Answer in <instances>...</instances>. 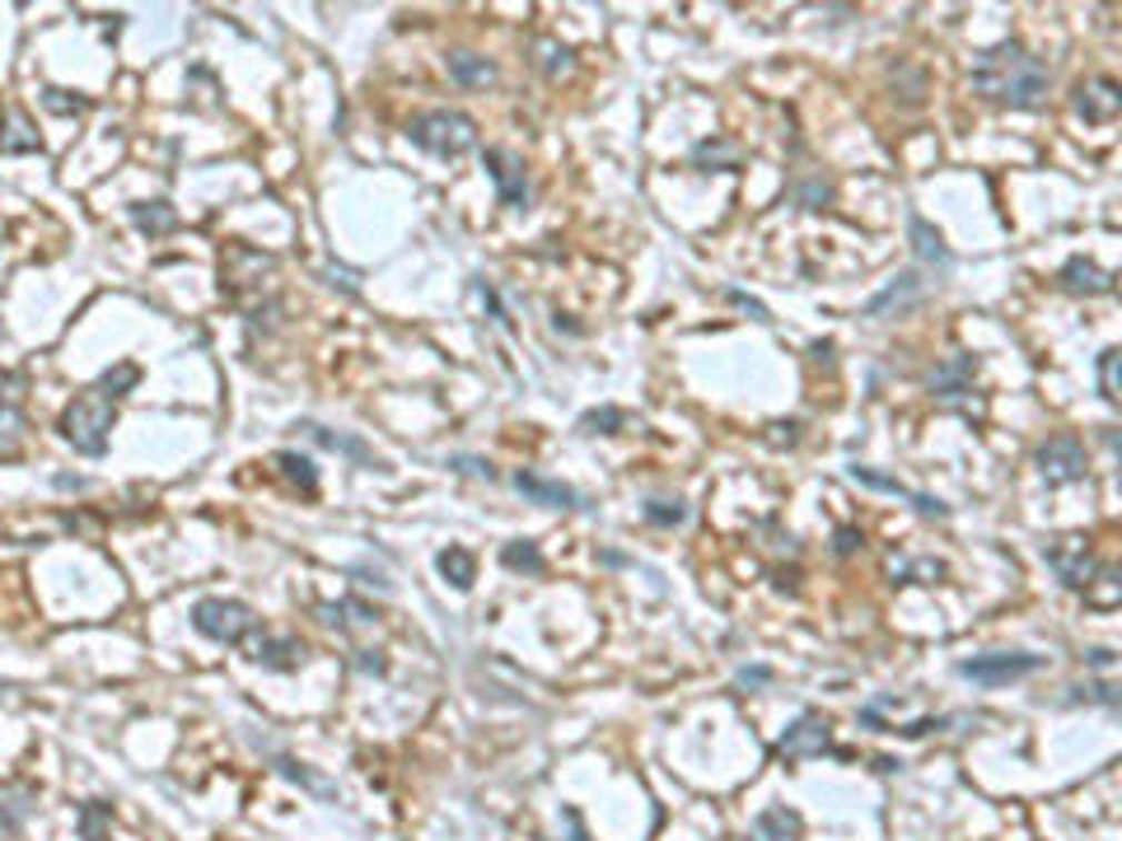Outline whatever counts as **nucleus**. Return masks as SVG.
Instances as JSON below:
<instances>
[{
    "label": "nucleus",
    "instance_id": "nucleus-51",
    "mask_svg": "<svg viewBox=\"0 0 1122 841\" xmlns=\"http://www.w3.org/2000/svg\"><path fill=\"white\" fill-rule=\"evenodd\" d=\"M0 692H6V683H0Z\"/></svg>",
    "mask_w": 1122,
    "mask_h": 841
},
{
    "label": "nucleus",
    "instance_id": "nucleus-12",
    "mask_svg": "<svg viewBox=\"0 0 1122 841\" xmlns=\"http://www.w3.org/2000/svg\"><path fill=\"white\" fill-rule=\"evenodd\" d=\"M514 491H520L524 500H533V505H548V510H580L575 487L557 482V477H543V472H529V468L514 472Z\"/></svg>",
    "mask_w": 1122,
    "mask_h": 841
},
{
    "label": "nucleus",
    "instance_id": "nucleus-3",
    "mask_svg": "<svg viewBox=\"0 0 1122 841\" xmlns=\"http://www.w3.org/2000/svg\"><path fill=\"white\" fill-rule=\"evenodd\" d=\"M408 136H412V146H421L425 154L459 159V154H468L478 146V122L459 108H431V112H421V118L408 122Z\"/></svg>",
    "mask_w": 1122,
    "mask_h": 841
},
{
    "label": "nucleus",
    "instance_id": "nucleus-16",
    "mask_svg": "<svg viewBox=\"0 0 1122 841\" xmlns=\"http://www.w3.org/2000/svg\"><path fill=\"white\" fill-rule=\"evenodd\" d=\"M908 234H912V248H916V258H922V262H931V267H940V271L954 267V253L945 248V239H940V230H935L931 220L912 216V220H908Z\"/></svg>",
    "mask_w": 1122,
    "mask_h": 841
},
{
    "label": "nucleus",
    "instance_id": "nucleus-18",
    "mask_svg": "<svg viewBox=\"0 0 1122 841\" xmlns=\"http://www.w3.org/2000/svg\"><path fill=\"white\" fill-rule=\"evenodd\" d=\"M749 841H800V813L795 809H762L749 828Z\"/></svg>",
    "mask_w": 1122,
    "mask_h": 841
},
{
    "label": "nucleus",
    "instance_id": "nucleus-4",
    "mask_svg": "<svg viewBox=\"0 0 1122 841\" xmlns=\"http://www.w3.org/2000/svg\"><path fill=\"white\" fill-rule=\"evenodd\" d=\"M192 627L216 645H239L243 635L258 627V618H253V608L239 603V599H197L192 603Z\"/></svg>",
    "mask_w": 1122,
    "mask_h": 841
},
{
    "label": "nucleus",
    "instance_id": "nucleus-36",
    "mask_svg": "<svg viewBox=\"0 0 1122 841\" xmlns=\"http://www.w3.org/2000/svg\"><path fill=\"white\" fill-rule=\"evenodd\" d=\"M912 575L940 580V575H945V565H940V561H912V565H893V580H898V584H908Z\"/></svg>",
    "mask_w": 1122,
    "mask_h": 841
},
{
    "label": "nucleus",
    "instance_id": "nucleus-19",
    "mask_svg": "<svg viewBox=\"0 0 1122 841\" xmlns=\"http://www.w3.org/2000/svg\"><path fill=\"white\" fill-rule=\"evenodd\" d=\"M33 809V790L24 785H0V841H14L24 832V818Z\"/></svg>",
    "mask_w": 1122,
    "mask_h": 841
},
{
    "label": "nucleus",
    "instance_id": "nucleus-10",
    "mask_svg": "<svg viewBox=\"0 0 1122 841\" xmlns=\"http://www.w3.org/2000/svg\"><path fill=\"white\" fill-rule=\"evenodd\" d=\"M851 482H861V487H870V491H884V495H898V500H912V510L926 514V519H950V505H945V500L912 491V487H903L898 477H889V472H880V468L851 463Z\"/></svg>",
    "mask_w": 1122,
    "mask_h": 841
},
{
    "label": "nucleus",
    "instance_id": "nucleus-6",
    "mask_svg": "<svg viewBox=\"0 0 1122 841\" xmlns=\"http://www.w3.org/2000/svg\"><path fill=\"white\" fill-rule=\"evenodd\" d=\"M1039 669H1043L1039 654H973V659H963V664H959V673L973 678V683H982V688L1015 683V678H1029V673H1039Z\"/></svg>",
    "mask_w": 1122,
    "mask_h": 841
},
{
    "label": "nucleus",
    "instance_id": "nucleus-32",
    "mask_svg": "<svg viewBox=\"0 0 1122 841\" xmlns=\"http://www.w3.org/2000/svg\"><path fill=\"white\" fill-rule=\"evenodd\" d=\"M1118 360H1122V351H1118V347L1099 351V393H1104V402H1118V398H1122V383H1118Z\"/></svg>",
    "mask_w": 1122,
    "mask_h": 841
},
{
    "label": "nucleus",
    "instance_id": "nucleus-25",
    "mask_svg": "<svg viewBox=\"0 0 1122 841\" xmlns=\"http://www.w3.org/2000/svg\"><path fill=\"white\" fill-rule=\"evenodd\" d=\"M319 618L328 627H337V631H347V627H374L379 612L370 603H361V599H337V603H319Z\"/></svg>",
    "mask_w": 1122,
    "mask_h": 841
},
{
    "label": "nucleus",
    "instance_id": "nucleus-46",
    "mask_svg": "<svg viewBox=\"0 0 1122 841\" xmlns=\"http://www.w3.org/2000/svg\"><path fill=\"white\" fill-rule=\"evenodd\" d=\"M768 669H744V673H739V683H744V688H762V683H768Z\"/></svg>",
    "mask_w": 1122,
    "mask_h": 841
},
{
    "label": "nucleus",
    "instance_id": "nucleus-42",
    "mask_svg": "<svg viewBox=\"0 0 1122 841\" xmlns=\"http://www.w3.org/2000/svg\"><path fill=\"white\" fill-rule=\"evenodd\" d=\"M768 440H772V444H795V440H800V425H795V421H777Z\"/></svg>",
    "mask_w": 1122,
    "mask_h": 841
},
{
    "label": "nucleus",
    "instance_id": "nucleus-8",
    "mask_svg": "<svg viewBox=\"0 0 1122 841\" xmlns=\"http://www.w3.org/2000/svg\"><path fill=\"white\" fill-rule=\"evenodd\" d=\"M828 748H833V724H828V715L804 711V715L791 724V730L781 734L777 753H781L785 762H800V758H823Z\"/></svg>",
    "mask_w": 1122,
    "mask_h": 841
},
{
    "label": "nucleus",
    "instance_id": "nucleus-24",
    "mask_svg": "<svg viewBox=\"0 0 1122 841\" xmlns=\"http://www.w3.org/2000/svg\"><path fill=\"white\" fill-rule=\"evenodd\" d=\"M435 565H440V575L459 589V594H468V589H473V580H478V557L468 552V548H444V552L435 557Z\"/></svg>",
    "mask_w": 1122,
    "mask_h": 841
},
{
    "label": "nucleus",
    "instance_id": "nucleus-7",
    "mask_svg": "<svg viewBox=\"0 0 1122 841\" xmlns=\"http://www.w3.org/2000/svg\"><path fill=\"white\" fill-rule=\"evenodd\" d=\"M482 164H487V173H491V183H497L501 207L524 211V207H529V173H524V159L514 154V150L491 146V150H482Z\"/></svg>",
    "mask_w": 1122,
    "mask_h": 841
},
{
    "label": "nucleus",
    "instance_id": "nucleus-13",
    "mask_svg": "<svg viewBox=\"0 0 1122 841\" xmlns=\"http://www.w3.org/2000/svg\"><path fill=\"white\" fill-rule=\"evenodd\" d=\"M922 290H926V281L916 277V271H903V277H898V281H893L884 294H874V300H870L861 313H865V318H889L893 309L903 313V309H912L916 300H922Z\"/></svg>",
    "mask_w": 1122,
    "mask_h": 841
},
{
    "label": "nucleus",
    "instance_id": "nucleus-50",
    "mask_svg": "<svg viewBox=\"0 0 1122 841\" xmlns=\"http://www.w3.org/2000/svg\"><path fill=\"white\" fill-rule=\"evenodd\" d=\"M6 383H10V374H6V370H0V398H6Z\"/></svg>",
    "mask_w": 1122,
    "mask_h": 841
},
{
    "label": "nucleus",
    "instance_id": "nucleus-14",
    "mask_svg": "<svg viewBox=\"0 0 1122 841\" xmlns=\"http://www.w3.org/2000/svg\"><path fill=\"white\" fill-rule=\"evenodd\" d=\"M253 659H258L262 669L290 673V669L304 664V641H300V635H262L258 650H253Z\"/></svg>",
    "mask_w": 1122,
    "mask_h": 841
},
{
    "label": "nucleus",
    "instance_id": "nucleus-20",
    "mask_svg": "<svg viewBox=\"0 0 1122 841\" xmlns=\"http://www.w3.org/2000/svg\"><path fill=\"white\" fill-rule=\"evenodd\" d=\"M33 150H42V141L24 112H0V154H33Z\"/></svg>",
    "mask_w": 1122,
    "mask_h": 841
},
{
    "label": "nucleus",
    "instance_id": "nucleus-31",
    "mask_svg": "<svg viewBox=\"0 0 1122 841\" xmlns=\"http://www.w3.org/2000/svg\"><path fill=\"white\" fill-rule=\"evenodd\" d=\"M622 425H627V412H618V407H599V412L580 417V430H585V435H618Z\"/></svg>",
    "mask_w": 1122,
    "mask_h": 841
},
{
    "label": "nucleus",
    "instance_id": "nucleus-44",
    "mask_svg": "<svg viewBox=\"0 0 1122 841\" xmlns=\"http://www.w3.org/2000/svg\"><path fill=\"white\" fill-rule=\"evenodd\" d=\"M561 823L571 828V837H567V841H590V837H585V823H580V813H575V809H561Z\"/></svg>",
    "mask_w": 1122,
    "mask_h": 841
},
{
    "label": "nucleus",
    "instance_id": "nucleus-38",
    "mask_svg": "<svg viewBox=\"0 0 1122 841\" xmlns=\"http://www.w3.org/2000/svg\"><path fill=\"white\" fill-rule=\"evenodd\" d=\"M861 542H865V533H861L856 524H842V529L833 533V552H838V557H851V552H861Z\"/></svg>",
    "mask_w": 1122,
    "mask_h": 841
},
{
    "label": "nucleus",
    "instance_id": "nucleus-43",
    "mask_svg": "<svg viewBox=\"0 0 1122 841\" xmlns=\"http://www.w3.org/2000/svg\"><path fill=\"white\" fill-rule=\"evenodd\" d=\"M328 277H332V286H342L347 294L361 290V286H355V271H347V267H328Z\"/></svg>",
    "mask_w": 1122,
    "mask_h": 841
},
{
    "label": "nucleus",
    "instance_id": "nucleus-26",
    "mask_svg": "<svg viewBox=\"0 0 1122 841\" xmlns=\"http://www.w3.org/2000/svg\"><path fill=\"white\" fill-rule=\"evenodd\" d=\"M501 565H505V571H520V575H543V571H548V561H543V552H538V542H529V538L505 542V548H501Z\"/></svg>",
    "mask_w": 1122,
    "mask_h": 841
},
{
    "label": "nucleus",
    "instance_id": "nucleus-27",
    "mask_svg": "<svg viewBox=\"0 0 1122 841\" xmlns=\"http://www.w3.org/2000/svg\"><path fill=\"white\" fill-rule=\"evenodd\" d=\"M76 828H80V837L84 841H112V804L108 800H89V804H80V813H76Z\"/></svg>",
    "mask_w": 1122,
    "mask_h": 841
},
{
    "label": "nucleus",
    "instance_id": "nucleus-40",
    "mask_svg": "<svg viewBox=\"0 0 1122 841\" xmlns=\"http://www.w3.org/2000/svg\"><path fill=\"white\" fill-rule=\"evenodd\" d=\"M1099 580H1104V589H1094V594H1090V603H1099V608H1113V603H1118V575H1113V571H1104Z\"/></svg>",
    "mask_w": 1122,
    "mask_h": 841
},
{
    "label": "nucleus",
    "instance_id": "nucleus-11",
    "mask_svg": "<svg viewBox=\"0 0 1122 841\" xmlns=\"http://www.w3.org/2000/svg\"><path fill=\"white\" fill-rule=\"evenodd\" d=\"M1118 108H1122V84L1113 76H1090L1075 84V112H1081L1085 122L1104 127L1118 118Z\"/></svg>",
    "mask_w": 1122,
    "mask_h": 841
},
{
    "label": "nucleus",
    "instance_id": "nucleus-28",
    "mask_svg": "<svg viewBox=\"0 0 1122 841\" xmlns=\"http://www.w3.org/2000/svg\"><path fill=\"white\" fill-rule=\"evenodd\" d=\"M277 468H281L300 491H319V472H313V459H304V453L281 449V453H277Z\"/></svg>",
    "mask_w": 1122,
    "mask_h": 841
},
{
    "label": "nucleus",
    "instance_id": "nucleus-35",
    "mask_svg": "<svg viewBox=\"0 0 1122 841\" xmlns=\"http://www.w3.org/2000/svg\"><path fill=\"white\" fill-rule=\"evenodd\" d=\"M281 777H290V781H300L304 790H313V794H323V800H332V785L328 781H319V777H313V771H304L300 762H290V758H281Z\"/></svg>",
    "mask_w": 1122,
    "mask_h": 841
},
{
    "label": "nucleus",
    "instance_id": "nucleus-37",
    "mask_svg": "<svg viewBox=\"0 0 1122 841\" xmlns=\"http://www.w3.org/2000/svg\"><path fill=\"white\" fill-rule=\"evenodd\" d=\"M538 52H543V71L548 76H561V71H571V52L567 48H557V42H543V48H538Z\"/></svg>",
    "mask_w": 1122,
    "mask_h": 841
},
{
    "label": "nucleus",
    "instance_id": "nucleus-41",
    "mask_svg": "<svg viewBox=\"0 0 1122 841\" xmlns=\"http://www.w3.org/2000/svg\"><path fill=\"white\" fill-rule=\"evenodd\" d=\"M449 468H459V472H468V477H487V482L497 477V468L482 463V459H449Z\"/></svg>",
    "mask_w": 1122,
    "mask_h": 841
},
{
    "label": "nucleus",
    "instance_id": "nucleus-17",
    "mask_svg": "<svg viewBox=\"0 0 1122 841\" xmlns=\"http://www.w3.org/2000/svg\"><path fill=\"white\" fill-rule=\"evenodd\" d=\"M1062 286L1071 290V294H1109L1113 290V277L1099 262H1090V258H1071L1066 267H1062Z\"/></svg>",
    "mask_w": 1122,
    "mask_h": 841
},
{
    "label": "nucleus",
    "instance_id": "nucleus-48",
    "mask_svg": "<svg viewBox=\"0 0 1122 841\" xmlns=\"http://www.w3.org/2000/svg\"><path fill=\"white\" fill-rule=\"evenodd\" d=\"M1090 664H1094V669H1109V664H1113V654H1109V650H1094V654H1090Z\"/></svg>",
    "mask_w": 1122,
    "mask_h": 841
},
{
    "label": "nucleus",
    "instance_id": "nucleus-21",
    "mask_svg": "<svg viewBox=\"0 0 1122 841\" xmlns=\"http://www.w3.org/2000/svg\"><path fill=\"white\" fill-rule=\"evenodd\" d=\"M449 80L463 89H487V84H497V66L478 52H454L449 57Z\"/></svg>",
    "mask_w": 1122,
    "mask_h": 841
},
{
    "label": "nucleus",
    "instance_id": "nucleus-39",
    "mask_svg": "<svg viewBox=\"0 0 1122 841\" xmlns=\"http://www.w3.org/2000/svg\"><path fill=\"white\" fill-rule=\"evenodd\" d=\"M19 430H24V417H19V407L0 398V440H14Z\"/></svg>",
    "mask_w": 1122,
    "mask_h": 841
},
{
    "label": "nucleus",
    "instance_id": "nucleus-30",
    "mask_svg": "<svg viewBox=\"0 0 1122 841\" xmlns=\"http://www.w3.org/2000/svg\"><path fill=\"white\" fill-rule=\"evenodd\" d=\"M688 519V505L683 500H645V524L655 529H679Z\"/></svg>",
    "mask_w": 1122,
    "mask_h": 841
},
{
    "label": "nucleus",
    "instance_id": "nucleus-5",
    "mask_svg": "<svg viewBox=\"0 0 1122 841\" xmlns=\"http://www.w3.org/2000/svg\"><path fill=\"white\" fill-rule=\"evenodd\" d=\"M1034 468L1048 487H1066V482H1081L1090 459H1085V444L1081 435H1052L1048 444H1039L1034 453Z\"/></svg>",
    "mask_w": 1122,
    "mask_h": 841
},
{
    "label": "nucleus",
    "instance_id": "nucleus-2",
    "mask_svg": "<svg viewBox=\"0 0 1122 841\" xmlns=\"http://www.w3.org/2000/svg\"><path fill=\"white\" fill-rule=\"evenodd\" d=\"M112 425H118V402H112L103 389L76 393L71 402H66V412H61L66 444H71L76 453H84V459H103Z\"/></svg>",
    "mask_w": 1122,
    "mask_h": 841
},
{
    "label": "nucleus",
    "instance_id": "nucleus-9",
    "mask_svg": "<svg viewBox=\"0 0 1122 841\" xmlns=\"http://www.w3.org/2000/svg\"><path fill=\"white\" fill-rule=\"evenodd\" d=\"M1048 557V565L1058 571V580L1066 584V589H1090L1094 584V557H1090V548H1085V538H1058L1052 548L1043 552Z\"/></svg>",
    "mask_w": 1122,
    "mask_h": 841
},
{
    "label": "nucleus",
    "instance_id": "nucleus-47",
    "mask_svg": "<svg viewBox=\"0 0 1122 841\" xmlns=\"http://www.w3.org/2000/svg\"><path fill=\"white\" fill-rule=\"evenodd\" d=\"M361 669L365 673H384V659H379V650H361Z\"/></svg>",
    "mask_w": 1122,
    "mask_h": 841
},
{
    "label": "nucleus",
    "instance_id": "nucleus-22",
    "mask_svg": "<svg viewBox=\"0 0 1122 841\" xmlns=\"http://www.w3.org/2000/svg\"><path fill=\"white\" fill-rule=\"evenodd\" d=\"M131 224L150 239H164V234L178 230V211L169 207V201H137V207H131Z\"/></svg>",
    "mask_w": 1122,
    "mask_h": 841
},
{
    "label": "nucleus",
    "instance_id": "nucleus-49",
    "mask_svg": "<svg viewBox=\"0 0 1122 841\" xmlns=\"http://www.w3.org/2000/svg\"><path fill=\"white\" fill-rule=\"evenodd\" d=\"M57 487H66V491H80V487H84V477H57Z\"/></svg>",
    "mask_w": 1122,
    "mask_h": 841
},
{
    "label": "nucleus",
    "instance_id": "nucleus-34",
    "mask_svg": "<svg viewBox=\"0 0 1122 841\" xmlns=\"http://www.w3.org/2000/svg\"><path fill=\"white\" fill-rule=\"evenodd\" d=\"M137 383H141V370H137V366H118V370H108V374H103V383H99V389H103L112 402H118L122 393H131V389H137Z\"/></svg>",
    "mask_w": 1122,
    "mask_h": 841
},
{
    "label": "nucleus",
    "instance_id": "nucleus-29",
    "mask_svg": "<svg viewBox=\"0 0 1122 841\" xmlns=\"http://www.w3.org/2000/svg\"><path fill=\"white\" fill-rule=\"evenodd\" d=\"M692 159L711 173V169H739V146L730 141H702L698 150H692Z\"/></svg>",
    "mask_w": 1122,
    "mask_h": 841
},
{
    "label": "nucleus",
    "instance_id": "nucleus-33",
    "mask_svg": "<svg viewBox=\"0 0 1122 841\" xmlns=\"http://www.w3.org/2000/svg\"><path fill=\"white\" fill-rule=\"evenodd\" d=\"M42 108L57 112V118H80V112H89V99H76V94H66V89L48 84L42 89Z\"/></svg>",
    "mask_w": 1122,
    "mask_h": 841
},
{
    "label": "nucleus",
    "instance_id": "nucleus-23",
    "mask_svg": "<svg viewBox=\"0 0 1122 841\" xmlns=\"http://www.w3.org/2000/svg\"><path fill=\"white\" fill-rule=\"evenodd\" d=\"M295 430H304V435H309L313 444H323V449H337V453H351V459H355V463H365V468H379L374 449H365L361 440H351V435H332L328 425H313V421H300Z\"/></svg>",
    "mask_w": 1122,
    "mask_h": 841
},
{
    "label": "nucleus",
    "instance_id": "nucleus-45",
    "mask_svg": "<svg viewBox=\"0 0 1122 841\" xmlns=\"http://www.w3.org/2000/svg\"><path fill=\"white\" fill-rule=\"evenodd\" d=\"M730 300H734V304H739V309H749V313H753V318H762V323H768V309H762V304H758V300H749V294H744V290H730Z\"/></svg>",
    "mask_w": 1122,
    "mask_h": 841
},
{
    "label": "nucleus",
    "instance_id": "nucleus-1",
    "mask_svg": "<svg viewBox=\"0 0 1122 841\" xmlns=\"http://www.w3.org/2000/svg\"><path fill=\"white\" fill-rule=\"evenodd\" d=\"M973 94L1005 103V108H1039L1048 94V66L1024 52L1020 42H1001V48H986L973 71H969Z\"/></svg>",
    "mask_w": 1122,
    "mask_h": 841
},
{
    "label": "nucleus",
    "instance_id": "nucleus-15",
    "mask_svg": "<svg viewBox=\"0 0 1122 841\" xmlns=\"http://www.w3.org/2000/svg\"><path fill=\"white\" fill-rule=\"evenodd\" d=\"M973 370H978V360L973 356H954V360H945L940 370H931V393L935 398H963V393H973Z\"/></svg>",
    "mask_w": 1122,
    "mask_h": 841
}]
</instances>
